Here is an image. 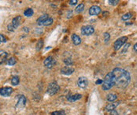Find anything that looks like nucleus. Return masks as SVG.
<instances>
[{"mask_svg": "<svg viewBox=\"0 0 137 115\" xmlns=\"http://www.w3.org/2000/svg\"><path fill=\"white\" fill-rule=\"evenodd\" d=\"M114 85L119 89H125L131 82L130 73L122 68L116 67L112 71Z\"/></svg>", "mask_w": 137, "mask_h": 115, "instance_id": "nucleus-1", "label": "nucleus"}, {"mask_svg": "<svg viewBox=\"0 0 137 115\" xmlns=\"http://www.w3.org/2000/svg\"><path fill=\"white\" fill-rule=\"evenodd\" d=\"M114 85V76H113V73L109 72L106 76L105 78L103 80V89L105 91H107L109 89H110Z\"/></svg>", "mask_w": 137, "mask_h": 115, "instance_id": "nucleus-2", "label": "nucleus"}, {"mask_svg": "<svg viewBox=\"0 0 137 115\" xmlns=\"http://www.w3.org/2000/svg\"><path fill=\"white\" fill-rule=\"evenodd\" d=\"M59 89H60V87L58 85V83L56 82H52L48 85L47 91L50 96H54V94H56L59 91Z\"/></svg>", "mask_w": 137, "mask_h": 115, "instance_id": "nucleus-3", "label": "nucleus"}, {"mask_svg": "<svg viewBox=\"0 0 137 115\" xmlns=\"http://www.w3.org/2000/svg\"><path fill=\"white\" fill-rule=\"evenodd\" d=\"M128 40V37L127 36H123V37H121L119 38H118L115 42L114 43V50H119L127 42Z\"/></svg>", "mask_w": 137, "mask_h": 115, "instance_id": "nucleus-4", "label": "nucleus"}, {"mask_svg": "<svg viewBox=\"0 0 137 115\" xmlns=\"http://www.w3.org/2000/svg\"><path fill=\"white\" fill-rule=\"evenodd\" d=\"M80 31L83 35H91L95 32V29L91 25H85L81 27Z\"/></svg>", "mask_w": 137, "mask_h": 115, "instance_id": "nucleus-5", "label": "nucleus"}, {"mask_svg": "<svg viewBox=\"0 0 137 115\" xmlns=\"http://www.w3.org/2000/svg\"><path fill=\"white\" fill-rule=\"evenodd\" d=\"M43 64H44V65H45L47 68H52V67L55 65L56 60H55L52 56H48V57H47V58L44 60Z\"/></svg>", "mask_w": 137, "mask_h": 115, "instance_id": "nucleus-6", "label": "nucleus"}, {"mask_svg": "<svg viewBox=\"0 0 137 115\" xmlns=\"http://www.w3.org/2000/svg\"><path fill=\"white\" fill-rule=\"evenodd\" d=\"M77 85L80 89H86L88 85V81L86 77H80L77 81Z\"/></svg>", "mask_w": 137, "mask_h": 115, "instance_id": "nucleus-7", "label": "nucleus"}, {"mask_svg": "<svg viewBox=\"0 0 137 115\" xmlns=\"http://www.w3.org/2000/svg\"><path fill=\"white\" fill-rule=\"evenodd\" d=\"M13 90L11 87H3L0 89V95L4 97H7L13 93Z\"/></svg>", "mask_w": 137, "mask_h": 115, "instance_id": "nucleus-8", "label": "nucleus"}, {"mask_svg": "<svg viewBox=\"0 0 137 115\" xmlns=\"http://www.w3.org/2000/svg\"><path fill=\"white\" fill-rule=\"evenodd\" d=\"M26 104V98L24 96H20L17 100V103L16 104V109L17 110H20L21 108H23L25 106Z\"/></svg>", "mask_w": 137, "mask_h": 115, "instance_id": "nucleus-9", "label": "nucleus"}, {"mask_svg": "<svg viewBox=\"0 0 137 115\" xmlns=\"http://www.w3.org/2000/svg\"><path fill=\"white\" fill-rule=\"evenodd\" d=\"M101 13V8L98 5H92L89 9V14L91 16H95Z\"/></svg>", "mask_w": 137, "mask_h": 115, "instance_id": "nucleus-10", "label": "nucleus"}, {"mask_svg": "<svg viewBox=\"0 0 137 115\" xmlns=\"http://www.w3.org/2000/svg\"><path fill=\"white\" fill-rule=\"evenodd\" d=\"M74 71H75L74 68L70 67L69 66H66L61 69V73L65 75H71L74 72Z\"/></svg>", "mask_w": 137, "mask_h": 115, "instance_id": "nucleus-11", "label": "nucleus"}, {"mask_svg": "<svg viewBox=\"0 0 137 115\" xmlns=\"http://www.w3.org/2000/svg\"><path fill=\"white\" fill-rule=\"evenodd\" d=\"M21 22V16H17L14 17V18L12 20L11 24L13 25V27H14V29H16V28H17V27L20 26Z\"/></svg>", "mask_w": 137, "mask_h": 115, "instance_id": "nucleus-12", "label": "nucleus"}, {"mask_svg": "<svg viewBox=\"0 0 137 115\" xmlns=\"http://www.w3.org/2000/svg\"><path fill=\"white\" fill-rule=\"evenodd\" d=\"M120 104V102H112L111 104H109L106 107V111H114L118 105Z\"/></svg>", "mask_w": 137, "mask_h": 115, "instance_id": "nucleus-13", "label": "nucleus"}, {"mask_svg": "<svg viewBox=\"0 0 137 115\" xmlns=\"http://www.w3.org/2000/svg\"><path fill=\"white\" fill-rule=\"evenodd\" d=\"M82 98V95L81 94H75V95H72L68 96V100L69 102H75L77 100H79Z\"/></svg>", "mask_w": 137, "mask_h": 115, "instance_id": "nucleus-14", "label": "nucleus"}, {"mask_svg": "<svg viewBox=\"0 0 137 115\" xmlns=\"http://www.w3.org/2000/svg\"><path fill=\"white\" fill-rule=\"evenodd\" d=\"M72 40H73V44L75 45H80L81 43L80 38L77 34H72Z\"/></svg>", "mask_w": 137, "mask_h": 115, "instance_id": "nucleus-15", "label": "nucleus"}, {"mask_svg": "<svg viewBox=\"0 0 137 115\" xmlns=\"http://www.w3.org/2000/svg\"><path fill=\"white\" fill-rule=\"evenodd\" d=\"M117 99H118V96L115 93H110L106 96V100H108L111 103L114 102Z\"/></svg>", "mask_w": 137, "mask_h": 115, "instance_id": "nucleus-16", "label": "nucleus"}, {"mask_svg": "<svg viewBox=\"0 0 137 115\" xmlns=\"http://www.w3.org/2000/svg\"><path fill=\"white\" fill-rule=\"evenodd\" d=\"M53 24V19L51 18V17H48L47 20H45L43 22H42V23H40V24H39V26H50V25H51Z\"/></svg>", "mask_w": 137, "mask_h": 115, "instance_id": "nucleus-17", "label": "nucleus"}, {"mask_svg": "<svg viewBox=\"0 0 137 115\" xmlns=\"http://www.w3.org/2000/svg\"><path fill=\"white\" fill-rule=\"evenodd\" d=\"M8 53L3 50H0V64H2L7 58Z\"/></svg>", "mask_w": 137, "mask_h": 115, "instance_id": "nucleus-18", "label": "nucleus"}, {"mask_svg": "<svg viewBox=\"0 0 137 115\" xmlns=\"http://www.w3.org/2000/svg\"><path fill=\"white\" fill-rule=\"evenodd\" d=\"M33 13H34V12H33V9H32V8H28V9H25L24 12V15L25 16H27V17L32 16L33 15Z\"/></svg>", "mask_w": 137, "mask_h": 115, "instance_id": "nucleus-19", "label": "nucleus"}, {"mask_svg": "<svg viewBox=\"0 0 137 115\" xmlns=\"http://www.w3.org/2000/svg\"><path fill=\"white\" fill-rule=\"evenodd\" d=\"M47 18H48V14H43V15L40 16L37 19L36 22H37V24H39L43 22V21H44L45 20H47Z\"/></svg>", "mask_w": 137, "mask_h": 115, "instance_id": "nucleus-20", "label": "nucleus"}, {"mask_svg": "<svg viewBox=\"0 0 137 115\" xmlns=\"http://www.w3.org/2000/svg\"><path fill=\"white\" fill-rule=\"evenodd\" d=\"M19 82H20V79H19V77L18 76H13L11 79V83L13 85L16 86L19 84Z\"/></svg>", "mask_w": 137, "mask_h": 115, "instance_id": "nucleus-21", "label": "nucleus"}, {"mask_svg": "<svg viewBox=\"0 0 137 115\" xmlns=\"http://www.w3.org/2000/svg\"><path fill=\"white\" fill-rule=\"evenodd\" d=\"M43 47V39H39L36 43V50L39 51Z\"/></svg>", "mask_w": 137, "mask_h": 115, "instance_id": "nucleus-22", "label": "nucleus"}, {"mask_svg": "<svg viewBox=\"0 0 137 115\" xmlns=\"http://www.w3.org/2000/svg\"><path fill=\"white\" fill-rule=\"evenodd\" d=\"M132 17H133V13H125V14H124L122 16L121 19L123 20H129Z\"/></svg>", "mask_w": 137, "mask_h": 115, "instance_id": "nucleus-23", "label": "nucleus"}, {"mask_svg": "<svg viewBox=\"0 0 137 115\" xmlns=\"http://www.w3.org/2000/svg\"><path fill=\"white\" fill-rule=\"evenodd\" d=\"M84 5L83 3H81V4L78 5L76 7L75 11H76L77 13H81V12L84 10Z\"/></svg>", "mask_w": 137, "mask_h": 115, "instance_id": "nucleus-24", "label": "nucleus"}, {"mask_svg": "<svg viewBox=\"0 0 137 115\" xmlns=\"http://www.w3.org/2000/svg\"><path fill=\"white\" fill-rule=\"evenodd\" d=\"M63 61H64V63H65L67 66H70V65H72V64H73V60H72L71 58H65V59L63 60Z\"/></svg>", "mask_w": 137, "mask_h": 115, "instance_id": "nucleus-25", "label": "nucleus"}, {"mask_svg": "<svg viewBox=\"0 0 137 115\" xmlns=\"http://www.w3.org/2000/svg\"><path fill=\"white\" fill-rule=\"evenodd\" d=\"M16 63H17V60L14 57L10 58L9 60H8V62H7L8 65H9V66H13V65L16 64Z\"/></svg>", "mask_w": 137, "mask_h": 115, "instance_id": "nucleus-26", "label": "nucleus"}, {"mask_svg": "<svg viewBox=\"0 0 137 115\" xmlns=\"http://www.w3.org/2000/svg\"><path fill=\"white\" fill-rule=\"evenodd\" d=\"M103 37H104V42H105V43H108L109 41H110V34L107 33V32H106V33H104V34H103Z\"/></svg>", "mask_w": 137, "mask_h": 115, "instance_id": "nucleus-27", "label": "nucleus"}, {"mask_svg": "<svg viewBox=\"0 0 137 115\" xmlns=\"http://www.w3.org/2000/svg\"><path fill=\"white\" fill-rule=\"evenodd\" d=\"M50 115H65V112L64 111H54L52 112Z\"/></svg>", "mask_w": 137, "mask_h": 115, "instance_id": "nucleus-28", "label": "nucleus"}, {"mask_svg": "<svg viewBox=\"0 0 137 115\" xmlns=\"http://www.w3.org/2000/svg\"><path fill=\"white\" fill-rule=\"evenodd\" d=\"M108 2H109L110 5H117L118 3H119V1H118V0H109Z\"/></svg>", "mask_w": 137, "mask_h": 115, "instance_id": "nucleus-29", "label": "nucleus"}, {"mask_svg": "<svg viewBox=\"0 0 137 115\" xmlns=\"http://www.w3.org/2000/svg\"><path fill=\"white\" fill-rule=\"evenodd\" d=\"M130 46V44L129 43H126L125 44V45L124 46V49H123V50L121 51V53H124L125 52H126L127 51V49H129V47Z\"/></svg>", "mask_w": 137, "mask_h": 115, "instance_id": "nucleus-30", "label": "nucleus"}, {"mask_svg": "<svg viewBox=\"0 0 137 115\" xmlns=\"http://www.w3.org/2000/svg\"><path fill=\"white\" fill-rule=\"evenodd\" d=\"M7 27H8V31H14V30H15L14 27H13V25L11 24H9Z\"/></svg>", "mask_w": 137, "mask_h": 115, "instance_id": "nucleus-31", "label": "nucleus"}, {"mask_svg": "<svg viewBox=\"0 0 137 115\" xmlns=\"http://www.w3.org/2000/svg\"><path fill=\"white\" fill-rule=\"evenodd\" d=\"M77 0H71V1H69V5H77Z\"/></svg>", "mask_w": 137, "mask_h": 115, "instance_id": "nucleus-32", "label": "nucleus"}, {"mask_svg": "<svg viewBox=\"0 0 137 115\" xmlns=\"http://www.w3.org/2000/svg\"><path fill=\"white\" fill-rule=\"evenodd\" d=\"M96 85H101V84H103V80H102V79H98L97 81H96Z\"/></svg>", "mask_w": 137, "mask_h": 115, "instance_id": "nucleus-33", "label": "nucleus"}, {"mask_svg": "<svg viewBox=\"0 0 137 115\" xmlns=\"http://www.w3.org/2000/svg\"><path fill=\"white\" fill-rule=\"evenodd\" d=\"M110 115H119V114L118 113V111H117L114 110V111H110Z\"/></svg>", "mask_w": 137, "mask_h": 115, "instance_id": "nucleus-34", "label": "nucleus"}, {"mask_svg": "<svg viewBox=\"0 0 137 115\" xmlns=\"http://www.w3.org/2000/svg\"><path fill=\"white\" fill-rule=\"evenodd\" d=\"M133 50H134L135 52H136L137 53V43H136V44L133 45Z\"/></svg>", "mask_w": 137, "mask_h": 115, "instance_id": "nucleus-35", "label": "nucleus"}, {"mask_svg": "<svg viewBox=\"0 0 137 115\" xmlns=\"http://www.w3.org/2000/svg\"><path fill=\"white\" fill-rule=\"evenodd\" d=\"M1 43H2V42H1V41H0V44H1Z\"/></svg>", "mask_w": 137, "mask_h": 115, "instance_id": "nucleus-36", "label": "nucleus"}]
</instances>
